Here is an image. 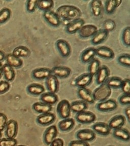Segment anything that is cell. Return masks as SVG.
<instances>
[{
	"mask_svg": "<svg viewBox=\"0 0 130 146\" xmlns=\"http://www.w3.org/2000/svg\"><path fill=\"white\" fill-rule=\"evenodd\" d=\"M56 13L61 19L70 21L80 18L82 15L81 10L78 7L69 5H63L59 7Z\"/></svg>",
	"mask_w": 130,
	"mask_h": 146,
	"instance_id": "1",
	"label": "cell"
},
{
	"mask_svg": "<svg viewBox=\"0 0 130 146\" xmlns=\"http://www.w3.org/2000/svg\"><path fill=\"white\" fill-rule=\"evenodd\" d=\"M92 94L95 101L101 102L107 100L111 96V89L106 83H104L97 88Z\"/></svg>",
	"mask_w": 130,
	"mask_h": 146,
	"instance_id": "2",
	"label": "cell"
},
{
	"mask_svg": "<svg viewBox=\"0 0 130 146\" xmlns=\"http://www.w3.org/2000/svg\"><path fill=\"white\" fill-rule=\"evenodd\" d=\"M57 112L61 118H68L71 114V104L68 100H63L57 104Z\"/></svg>",
	"mask_w": 130,
	"mask_h": 146,
	"instance_id": "3",
	"label": "cell"
},
{
	"mask_svg": "<svg viewBox=\"0 0 130 146\" xmlns=\"http://www.w3.org/2000/svg\"><path fill=\"white\" fill-rule=\"evenodd\" d=\"M44 20L53 27H59L61 23V19L56 12L53 10L44 12L43 14Z\"/></svg>",
	"mask_w": 130,
	"mask_h": 146,
	"instance_id": "4",
	"label": "cell"
},
{
	"mask_svg": "<svg viewBox=\"0 0 130 146\" xmlns=\"http://www.w3.org/2000/svg\"><path fill=\"white\" fill-rule=\"evenodd\" d=\"M85 25L84 19L79 18L70 21L66 25V31L70 34H74L79 32Z\"/></svg>",
	"mask_w": 130,
	"mask_h": 146,
	"instance_id": "5",
	"label": "cell"
},
{
	"mask_svg": "<svg viewBox=\"0 0 130 146\" xmlns=\"http://www.w3.org/2000/svg\"><path fill=\"white\" fill-rule=\"evenodd\" d=\"M117 104L115 100L110 99L98 104L97 105V109L100 112H111L117 109Z\"/></svg>",
	"mask_w": 130,
	"mask_h": 146,
	"instance_id": "6",
	"label": "cell"
},
{
	"mask_svg": "<svg viewBox=\"0 0 130 146\" xmlns=\"http://www.w3.org/2000/svg\"><path fill=\"white\" fill-rule=\"evenodd\" d=\"M76 119L79 123L90 124L96 120V116L93 112L85 111L77 113L76 116Z\"/></svg>",
	"mask_w": 130,
	"mask_h": 146,
	"instance_id": "7",
	"label": "cell"
},
{
	"mask_svg": "<svg viewBox=\"0 0 130 146\" xmlns=\"http://www.w3.org/2000/svg\"><path fill=\"white\" fill-rule=\"evenodd\" d=\"M98 28L94 25H85L78 32L80 38L87 39L93 37L98 31Z\"/></svg>",
	"mask_w": 130,
	"mask_h": 146,
	"instance_id": "8",
	"label": "cell"
},
{
	"mask_svg": "<svg viewBox=\"0 0 130 146\" xmlns=\"http://www.w3.org/2000/svg\"><path fill=\"white\" fill-rule=\"evenodd\" d=\"M56 47L62 57H68L71 53V46L67 41L59 39L56 42Z\"/></svg>",
	"mask_w": 130,
	"mask_h": 146,
	"instance_id": "9",
	"label": "cell"
},
{
	"mask_svg": "<svg viewBox=\"0 0 130 146\" xmlns=\"http://www.w3.org/2000/svg\"><path fill=\"white\" fill-rule=\"evenodd\" d=\"M110 70L107 66H102L99 70L96 75V81L97 84L100 85L106 83L109 79L110 75Z\"/></svg>",
	"mask_w": 130,
	"mask_h": 146,
	"instance_id": "10",
	"label": "cell"
},
{
	"mask_svg": "<svg viewBox=\"0 0 130 146\" xmlns=\"http://www.w3.org/2000/svg\"><path fill=\"white\" fill-rule=\"evenodd\" d=\"M46 86L48 92L56 94L59 89V82L58 78L51 74L45 79Z\"/></svg>",
	"mask_w": 130,
	"mask_h": 146,
	"instance_id": "11",
	"label": "cell"
},
{
	"mask_svg": "<svg viewBox=\"0 0 130 146\" xmlns=\"http://www.w3.org/2000/svg\"><path fill=\"white\" fill-rule=\"evenodd\" d=\"M5 129L7 138L15 139L18 132V123L14 120H10L8 121Z\"/></svg>",
	"mask_w": 130,
	"mask_h": 146,
	"instance_id": "12",
	"label": "cell"
},
{
	"mask_svg": "<svg viewBox=\"0 0 130 146\" xmlns=\"http://www.w3.org/2000/svg\"><path fill=\"white\" fill-rule=\"evenodd\" d=\"M57 127L56 126H50L46 129L44 134L43 139L44 143L47 145H49L51 142L56 139L57 137Z\"/></svg>",
	"mask_w": 130,
	"mask_h": 146,
	"instance_id": "13",
	"label": "cell"
},
{
	"mask_svg": "<svg viewBox=\"0 0 130 146\" xmlns=\"http://www.w3.org/2000/svg\"><path fill=\"white\" fill-rule=\"evenodd\" d=\"M96 55L103 59L110 60L115 56L114 51L109 47L106 46H101L96 48Z\"/></svg>",
	"mask_w": 130,
	"mask_h": 146,
	"instance_id": "14",
	"label": "cell"
},
{
	"mask_svg": "<svg viewBox=\"0 0 130 146\" xmlns=\"http://www.w3.org/2000/svg\"><path fill=\"white\" fill-rule=\"evenodd\" d=\"M78 139L82 141H93L96 138V133L94 131L89 129H84L79 130L76 133Z\"/></svg>",
	"mask_w": 130,
	"mask_h": 146,
	"instance_id": "15",
	"label": "cell"
},
{
	"mask_svg": "<svg viewBox=\"0 0 130 146\" xmlns=\"http://www.w3.org/2000/svg\"><path fill=\"white\" fill-rule=\"evenodd\" d=\"M52 74L58 78L65 79L69 77L71 74L70 68L65 66H55L51 69Z\"/></svg>",
	"mask_w": 130,
	"mask_h": 146,
	"instance_id": "16",
	"label": "cell"
},
{
	"mask_svg": "<svg viewBox=\"0 0 130 146\" xmlns=\"http://www.w3.org/2000/svg\"><path fill=\"white\" fill-rule=\"evenodd\" d=\"M51 74V69L47 68H36L32 73L33 78L37 80H45Z\"/></svg>",
	"mask_w": 130,
	"mask_h": 146,
	"instance_id": "17",
	"label": "cell"
},
{
	"mask_svg": "<svg viewBox=\"0 0 130 146\" xmlns=\"http://www.w3.org/2000/svg\"><path fill=\"white\" fill-rule=\"evenodd\" d=\"M55 120V116L53 113H47L41 114L37 117L36 121L39 125L42 126L48 125L53 123Z\"/></svg>",
	"mask_w": 130,
	"mask_h": 146,
	"instance_id": "18",
	"label": "cell"
},
{
	"mask_svg": "<svg viewBox=\"0 0 130 146\" xmlns=\"http://www.w3.org/2000/svg\"><path fill=\"white\" fill-rule=\"evenodd\" d=\"M93 76L89 73H85L76 79L75 85L78 88H86L91 84Z\"/></svg>",
	"mask_w": 130,
	"mask_h": 146,
	"instance_id": "19",
	"label": "cell"
},
{
	"mask_svg": "<svg viewBox=\"0 0 130 146\" xmlns=\"http://www.w3.org/2000/svg\"><path fill=\"white\" fill-rule=\"evenodd\" d=\"M77 94L81 100L87 104H92L95 102L93 94L87 88H78Z\"/></svg>",
	"mask_w": 130,
	"mask_h": 146,
	"instance_id": "20",
	"label": "cell"
},
{
	"mask_svg": "<svg viewBox=\"0 0 130 146\" xmlns=\"http://www.w3.org/2000/svg\"><path fill=\"white\" fill-rule=\"evenodd\" d=\"M90 8L91 13L95 17H100L103 12V4L100 0L91 1L90 4Z\"/></svg>",
	"mask_w": 130,
	"mask_h": 146,
	"instance_id": "21",
	"label": "cell"
},
{
	"mask_svg": "<svg viewBox=\"0 0 130 146\" xmlns=\"http://www.w3.org/2000/svg\"><path fill=\"white\" fill-rule=\"evenodd\" d=\"M126 122V118L122 115H117L113 117L110 120L108 126L111 129H116L122 127Z\"/></svg>",
	"mask_w": 130,
	"mask_h": 146,
	"instance_id": "22",
	"label": "cell"
},
{
	"mask_svg": "<svg viewBox=\"0 0 130 146\" xmlns=\"http://www.w3.org/2000/svg\"><path fill=\"white\" fill-rule=\"evenodd\" d=\"M93 129L94 132H96L99 135L106 136L110 134L111 129L107 124L104 122H98L93 125Z\"/></svg>",
	"mask_w": 130,
	"mask_h": 146,
	"instance_id": "23",
	"label": "cell"
},
{
	"mask_svg": "<svg viewBox=\"0 0 130 146\" xmlns=\"http://www.w3.org/2000/svg\"><path fill=\"white\" fill-rule=\"evenodd\" d=\"M109 33L103 29L98 30L94 36L91 38V43L94 45H97L102 43L107 39Z\"/></svg>",
	"mask_w": 130,
	"mask_h": 146,
	"instance_id": "24",
	"label": "cell"
},
{
	"mask_svg": "<svg viewBox=\"0 0 130 146\" xmlns=\"http://www.w3.org/2000/svg\"><path fill=\"white\" fill-rule=\"evenodd\" d=\"M96 55V48L89 47L87 48L81 55V61L83 64H89Z\"/></svg>",
	"mask_w": 130,
	"mask_h": 146,
	"instance_id": "25",
	"label": "cell"
},
{
	"mask_svg": "<svg viewBox=\"0 0 130 146\" xmlns=\"http://www.w3.org/2000/svg\"><path fill=\"white\" fill-rule=\"evenodd\" d=\"M121 0H107L105 3L104 9L106 13L109 15L114 13L117 8L121 5Z\"/></svg>",
	"mask_w": 130,
	"mask_h": 146,
	"instance_id": "26",
	"label": "cell"
},
{
	"mask_svg": "<svg viewBox=\"0 0 130 146\" xmlns=\"http://www.w3.org/2000/svg\"><path fill=\"white\" fill-rule=\"evenodd\" d=\"M40 100L42 102L52 106L57 103L59 100V98L56 94L47 92H44L43 94H41Z\"/></svg>",
	"mask_w": 130,
	"mask_h": 146,
	"instance_id": "27",
	"label": "cell"
},
{
	"mask_svg": "<svg viewBox=\"0 0 130 146\" xmlns=\"http://www.w3.org/2000/svg\"><path fill=\"white\" fill-rule=\"evenodd\" d=\"M27 91L28 94L32 96H40L45 92V88L40 84L33 83L27 87Z\"/></svg>",
	"mask_w": 130,
	"mask_h": 146,
	"instance_id": "28",
	"label": "cell"
},
{
	"mask_svg": "<svg viewBox=\"0 0 130 146\" xmlns=\"http://www.w3.org/2000/svg\"><path fill=\"white\" fill-rule=\"evenodd\" d=\"M32 108L35 112L41 114L50 112L53 109L52 106L46 104L42 102L34 103L33 105Z\"/></svg>",
	"mask_w": 130,
	"mask_h": 146,
	"instance_id": "29",
	"label": "cell"
},
{
	"mask_svg": "<svg viewBox=\"0 0 130 146\" xmlns=\"http://www.w3.org/2000/svg\"><path fill=\"white\" fill-rule=\"evenodd\" d=\"M5 59L7 64L13 68H19L23 66V62L20 58L15 57L12 53H9L6 55Z\"/></svg>",
	"mask_w": 130,
	"mask_h": 146,
	"instance_id": "30",
	"label": "cell"
},
{
	"mask_svg": "<svg viewBox=\"0 0 130 146\" xmlns=\"http://www.w3.org/2000/svg\"><path fill=\"white\" fill-rule=\"evenodd\" d=\"M113 135L115 138L123 141H129L130 139V132L123 128H119L115 129L113 132Z\"/></svg>",
	"mask_w": 130,
	"mask_h": 146,
	"instance_id": "31",
	"label": "cell"
},
{
	"mask_svg": "<svg viewBox=\"0 0 130 146\" xmlns=\"http://www.w3.org/2000/svg\"><path fill=\"white\" fill-rule=\"evenodd\" d=\"M12 54L15 57H29L31 54V51L27 47L25 46H18L14 49Z\"/></svg>",
	"mask_w": 130,
	"mask_h": 146,
	"instance_id": "32",
	"label": "cell"
},
{
	"mask_svg": "<svg viewBox=\"0 0 130 146\" xmlns=\"http://www.w3.org/2000/svg\"><path fill=\"white\" fill-rule=\"evenodd\" d=\"M75 125V121L72 118L64 119L58 124L59 130L62 131H68L73 128Z\"/></svg>",
	"mask_w": 130,
	"mask_h": 146,
	"instance_id": "33",
	"label": "cell"
},
{
	"mask_svg": "<svg viewBox=\"0 0 130 146\" xmlns=\"http://www.w3.org/2000/svg\"><path fill=\"white\" fill-rule=\"evenodd\" d=\"M3 74L5 80L8 82L12 81L15 77V72L13 68L7 64L3 66Z\"/></svg>",
	"mask_w": 130,
	"mask_h": 146,
	"instance_id": "34",
	"label": "cell"
},
{
	"mask_svg": "<svg viewBox=\"0 0 130 146\" xmlns=\"http://www.w3.org/2000/svg\"><path fill=\"white\" fill-rule=\"evenodd\" d=\"M87 108H88L87 104L82 100L75 101L71 103V111L77 114L86 111Z\"/></svg>",
	"mask_w": 130,
	"mask_h": 146,
	"instance_id": "35",
	"label": "cell"
},
{
	"mask_svg": "<svg viewBox=\"0 0 130 146\" xmlns=\"http://www.w3.org/2000/svg\"><path fill=\"white\" fill-rule=\"evenodd\" d=\"M54 1L53 0H38L37 8L43 12L51 10L54 7Z\"/></svg>",
	"mask_w": 130,
	"mask_h": 146,
	"instance_id": "36",
	"label": "cell"
},
{
	"mask_svg": "<svg viewBox=\"0 0 130 146\" xmlns=\"http://www.w3.org/2000/svg\"><path fill=\"white\" fill-rule=\"evenodd\" d=\"M100 62L98 59L94 58L90 62L88 66V71L91 76H96L100 68Z\"/></svg>",
	"mask_w": 130,
	"mask_h": 146,
	"instance_id": "37",
	"label": "cell"
},
{
	"mask_svg": "<svg viewBox=\"0 0 130 146\" xmlns=\"http://www.w3.org/2000/svg\"><path fill=\"white\" fill-rule=\"evenodd\" d=\"M123 82V80L121 78L118 77H112L109 78L107 82H106V83L111 89H118L121 88Z\"/></svg>",
	"mask_w": 130,
	"mask_h": 146,
	"instance_id": "38",
	"label": "cell"
},
{
	"mask_svg": "<svg viewBox=\"0 0 130 146\" xmlns=\"http://www.w3.org/2000/svg\"><path fill=\"white\" fill-rule=\"evenodd\" d=\"M11 15V11L8 8H4L0 10V25L6 23Z\"/></svg>",
	"mask_w": 130,
	"mask_h": 146,
	"instance_id": "39",
	"label": "cell"
},
{
	"mask_svg": "<svg viewBox=\"0 0 130 146\" xmlns=\"http://www.w3.org/2000/svg\"><path fill=\"white\" fill-rule=\"evenodd\" d=\"M121 40L123 44L126 46L130 47V27L129 26L123 29Z\"/></svg>",
	"mask_w": 130,
	"mask_h": 146,
	"instance_id": "40",
	"label": "cell"
},
{
	"mask_svg": "<svg viewBox=\"0 0 130 146\" xmlns=\"http://www.w3.org/2000/svg\"><path fill=\"white\" fill-rule=\"evenodd\" d=\"M116 23L111 19H108L105 20L103 23V29L108 32H112L115 29Z\"/></svg>",
	"mask_w": 130,
	"mask_h": 146,
	"instance_id": "41",
	"label": "cell"
},
{
	"mask_svg": "<svg viewBox=\"0 0 130 146\" xmlns=\"http://www.w3.org/2000/svg\"><path fill=\"white\" fill-rule=\"evenodd\" d=\"M117 61L122 66L126 68L130 67V55L129 54H123L119 56Z\"/></svg>",
	"mask_w": 130,
	"mask_h": 146,
	"instance_id": "42",
	"label": "cell"
},
{
	"mask_svg": "<svg viewBox=\"0 0 130 146\" xmlns=\"http://www.w3.org/2000/svg\"><path fill=\"white\" fill-rule=\"evenodd\" d=\"M38 0H29L27 1L26 9L29 13L34 12L37 8Z\"/></svg>",
	"mask_w": 130,
	"mask_h": 146,
	"instance_id": "43",
	"label": "cell"
},
{
	"mask_svg": "<svg viewBox=\"0 0 130 146\" xmlns=\"http://www.w3.org/2000/svg\"><path fill=\"white\" fill-rule=\"evenodd\" d=\"M17 141L15 139L4 138L0 139V146H15Z\"/></svg>",
	"mask_w": 130,
	"mask_h": 146,
	"instance_id": "44",
	"label": "cell"
},
{
	"mask_svg": "<svg viewBox=\"0 0 130 146\" xmlns=\"http://www.w3.org/2000/svg\"><path fill=\"white\" fill-rule=\"evenodd\" d=\"M10 88V84L9 82L6 80L0 81V94H3L7 92Z\"/></svg>",
	"mask_w": 130,
	"mask_h": 146,
	"instance_id": "45",
	"label": "cell"
},
{
	"mask_svg": "<svg viewBox=\"0 0 130 146\" xmlns=\"http://www.w3.org/2000/svg\"><path fill=\"white\" fill-rule=\"evenodd\" d=\"M121 89L123 94H130V80L129 78H126L123 80L121 85Z\"/></svg>",
	"mask_w": 130,
	"mask_h": 146,
	"instance_id": "46",
	"label": "cell"
},
{
	"mask_svg": "<svg viewBox=\"0 0 130 146\" xmlns=\"http://www.w3.org/2000/svg\"><path fill=\"white\" fill-rule=\"evenodd\" d=\"M8 122L6 115L4 113H0V132H2L4 130Z\"/></svg>",
	"mask_w": 130,
	"mask_h": 146,
	"instance_id": "47",
	"label": "cell"
},
{
	"mask_svg": "<svg viewBox=\"0 0 130 146\" xmlns=\"http://www.w3.org/2000/svg\"><path fill=\"white\" fill-rule=\"evenodd\" d=\"M119 103L121 105H129L130 104V94H123L119 98Z\"/></svg>",
	"mask_w": 130,
	"mask_h": 146,
	"instance_id": "48",
	"label": "cell"
},
{
	"mask_svg": "<svg viewBox=\"0 0 130 146\" xmlns=\"http://www.w3.org/2000/svg\"><path fill=\"white\" fill-rule=\"evenodd\" d=\"M69 146H90V145L88 142L78 139L71 141L69 144Z\"/></svg>",
	"mask_w": 130,
	"mask_h": 146,
	"instance_id": "49",
	"label": "cell"
},
{
	"mask_svg": "<svg viewBox=\"0 0 130 146\" xmlns=\"http://www.w3.org/2000/svg\"><path fill=\"white\" fill-rule=\"evenodd\" d=\"M64 145L63 140L59 138H56L50 144V146H64Z\"/></svg>",
	"mask_w": 130,
	"mask_h": 146,
	"instance_id": "50",
	"label": "cell"
},
{
	"mask_svg": "<svg viewBox=\"0 0 130 146\" xmlns=\"http://www.w3.org/2000/svg\"><path fill=\"white\" fill-rule=\"evenodd\" d=\"M125 113L126 115V117L128 119V121L130 122V107L129 106L128 107L126 108V109L125 110Z\"/></svg>",
	"mask_w": 130,
	"mask_h": 146,
	"instance_id": "51",
	"label": "cell"
},
{
	"mask_svg": "<svg viewBox=\"0 0 130 146\" xmlns=\"http://www.w3.org/2000/svg\"><path fill=\"white\" fill-rule=\"evenodd\" d=\"M6 55L4 53L0 50V62H2L4 59H5Z\"/></svg>",
	"mask_w": 130,
	"mask_h": 146,
	"instance_id": "52",
	"label": "cell"
},
{
	"mask_svg": "<svg viewBox=\"0 0 130 146\" xmlns=\"http://www.w3.org/2000/svg\"><path fill=\"white\" fill-rule=\"evenodd\" d=\"M3 64L1 62H0V78L1 77L3 74Z\"/></svg>",
	"mask_w": 130,
	"mask_h": 146,
	"instance_id": "53",
	"label": "cell"
},
{
	"mask_svg": "<svg viewBox=\"0 0 130 146\" xmlns=\"http://www.w3.org/2000/svg\"><path fill=\"white\" fill-rule=\"evenodd\" d=\"M2 137V132H0V139H1Z\"/></svg>",
	"mask_w": 130,
	"mask_h": 146,
	"instance_id": "54",
	"label": "cell"
},
{
	"mask_svg": "<svg viewBox=\"0 0 130 146\" xmlns=\"http://www.w3.org/2000/svg\"><path fill=\"white\" fill-rule=\"evenodd\" d=\"M24 146V145H18V146Z\"/></svg>",
	"mask_w": 130,
	"mask_h": 146,
	"instance_id": "55",
	"label": "cell"
},
{
	"mask_svg": "<svg viewBox=\"0 0 130 146\" xmlns=\"http://www.w3.org/2000/svg\"></svg>",
	"mask_w": 130,
	"mask_h": 146,
	"instance_id": "56",
	"label": "cell"
}]
</instances>
